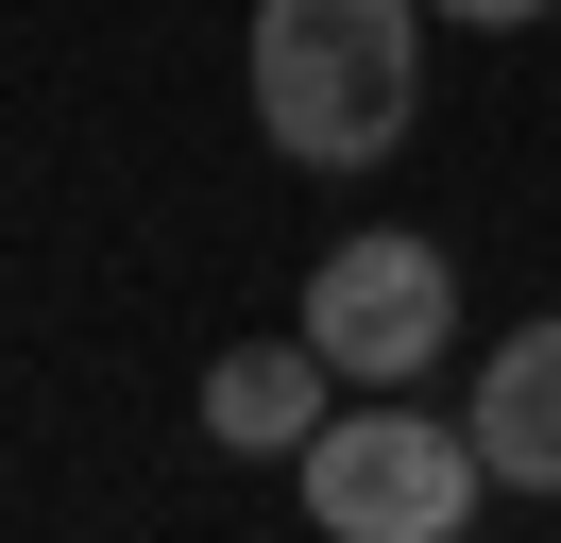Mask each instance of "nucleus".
Segmentation results:
<instances>
[{
	"instance_id": "nucleus-1",
	"label": "nucleus",
	"mask_w": 561,
	"mask_h": 543,
	"mask_svg": "<svg viewBox=\"0 0 561 543\" xmlns=\"http://www.w3.org/2000/svg\"><path fill=\"white\" fill-rule=\"evenodd\" d=\"M425 102V0H255V136L289 170H375Z\"/></svg>"
},
{
	"instance_id": "nucleus-2",
	"label": "nucleus",
	"mask_w": 561,
	"mask_h": 543,
	"mask_svg": "<svg viewBox=\"0 0 561 543\" xmlns=\"http://www.w3.org/2000/svg\"><path fill=\"white\" fill-rule=\"evenodd\" d=\"M307 527L323 543H477V425H443V407H341V425L307 441Z\"/></svg>"
},
{
	"instance_id": "nucleus-3",
	"label": "nucleus",
	"mask_w": 561,
	"mask_h": 543,
	"mask_svg": "<svg viewBox=\"0 0 561 543\" xmlns=\"http://www.w3.org/2000/svg\"><path fill=\"white\" fill-rule=\"evenodd\" d=\"M443 323H459V272H443V238H409V221L341 238V255L307 272V357L341 373V391H409V373L443 357Z\"/></svg>"
},
{
	"instance_id": "nucleus-4",
	"label": "nucleus",
	"mask_w": 561,
	"mask_h": 543,
	"mask_svg": "<svg viewBox=\"0 0 561 543\" xmlns=\"http://www.w3.org/2000/svg\"><path fill=\"white\" fill-rule=\"evenodd\" d=\"M459 425H477V475H493V493H561V323H511V339H493Z\"/></svg>"
},
{
	"instance_id": "nucleus-5",
	"label": "nucleus",
	"mask_w": 561,
	"mask_h": 543,
	"mask_svg": "<svg viewBox=\"0 0 561 543\" xmlns=\"http://www.w3.org/2000/svg\"><path fill=\"white\" fill-rule=\"evenodd\" d=\"M205 441H221V459H307V441H323V357H307V323H289V339H239V357L205 373Z\"/></svg>"
},
{
	"instance_id": "nucleus-6",
	"label": "nucleus",
	"mask_w": 561,
	"mask_h": 543,
	"mask_svg": "<svg viewBox=\"0 0 561 543\" xmlns=\"http://www.w3.org/2000/svg\"><path fill=\"white\" fill-rule=\"evenodd\" d=\"M425 18H459V34H527L545 0H425Z\"/></svg>"
}]
</instances>
